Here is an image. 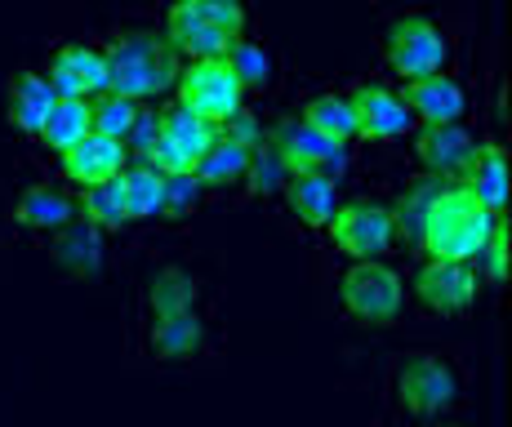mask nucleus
<instances>
[{"mask_svg": "<svg viewBox=\"0 0 512 427\" xmlns=\"http://www.w3.org/2000/svg\"><path fill=\"white\" fill-rule=\"evenodd\" d=\"M406 299H415L432 316H468L481 299V276L472 263H437L419 258L406 281Z\"/></svg>", "mask_w": 512, "mask_h": 427, "instance_id": "9d476101", "label": "nucleus"}, {"mask_svg": "<svg viewBox=\"0 0 512 427\" xmlns=\"http://www.w3.org/2000/svg\"><path fill=\"white\" fill-rule=\"evenodd\" d=\"M54 103H58V94L49 89V81L36 67H18V72L0 76V121L14 129V134L36 143V134H41Z\"/></svg>", "mask_w": 512, "mask_h": 427, "instance_id": "dca6fc26", "label": "nucleus"}, {"mask_svg": "<svg viewBox=\"0 0 512 427\" xmlns=\"http://www.w3.org/2000/svg\"><path fill=\"white\" fill-rule=\"evenodd\" d=\"M499 218L504 214H490L464 183H437L419 214L410 250H419V258H437V263H477Z\"/></svg>", "mask_w": 512, "mask_h": 427, "instance_id": "7ed1b4c3", "label": "nucleus"}, {"mask_svg": "<svg viewBox=\"0 0 512 427\" xmlns=\"http://www.w3.org/2000/svg\"><path fill=\"white\" fill-rule=\"evenodd\" d=\"M245 170H250V152L219 134V143L196 161L192 178L201 183V192H236V187H245Z\"/></svg>", "mask_w": 512, "mask_h": 427, "instance_id": "cd10ccee", "label": "nucleus"}, {"mask_svg": "<svg viewBox=\"0 0 512 427\" xmlns=\"http://www.w3.org/2000/svg\"><path fill=\"white\" fill-rule=\"evenodd\" d=\"M459 183H464L490 214H504L508 210V152H504V143H499V138H481L472 161H468V170L459 174Z\"/></svg>", "mask_w": 512, "mask_h": 427, "instance_id": "5701e85b", "label": "nucleus"}, {"mask_svg": "<svg viewBox=\"0 0 512 427\" xmlns=\"http://www.w3.org/2000/svg\"><path fill=\"white\" fill-rule=\"evenodd\" d=\"M401 94L415 112V125H459L472 112V89L459 72L423 76V81L401 85Z\"/></svg>", "mask_w": 512, "mask_h": 427, "instance_id": "a211bd4d", "label": "nucleus"}, {"mask_svg": "<svg viewBox=\"0 0 512 427\" xmlns=\"http://www.w3.org/2000/svg\"><path fill=\"white\" fill-rule=\"evenodd\" d=\"M201 303H205V281L183 263H156L139 285L143 321H161V316H179V312H201Z\"/></svg>", "mask_w": 512, "mask_h": 427, "instance_id": "f3484780", "label": "nucleus"}, {"mask_svg": "<svg viewBox=\"0 0 512 427\" xmlns=\"http://www.w3.org/2000/svg\"><path fill=\"white\" fill-rule=\"evenodd\" d=\"M352 112H357V143H401L415 134V112H410L401 85L383 81V76H366L348 89Z\"/></svg>", "mask_w": 512, "mask_h": 427, "instance_id": "f8f14e48", "label": "nucleus"}, {"mask_svg": "<svg viewBox=\"0 0 512 427\" xmlns=\"http://www.w3.org/2000/svg\"><path fill=\"white\" fill-rule=\"evenodd\" d=\"M299 121L308 129H317L321 138H330V143H343V147L357 143V112H352L348 89H334V85L312 89L299 103Z\"/></svg>", "mask_w": 512, "mask_h": 427, "instance_id": "b1692460", "label": "nucleus"}, {"mask_svg": "<svg viewBox=\"0 0 512 427\" xmlns=\"http://www.w3.org/2000/svg\"><path fill=\"white\" fill-rule=\"evenodd\" d=\"M423 427H464V423H455V419H441V423H423Z\"/></svg>", "mask_w": 512, "mask_h": 427, "instance_id": "f704fd0d", "label": "nucleus"}, {"mask_svg": "<svg viewBox=\"0 0 512 427\" xmlns=\"http://www.w3.org/2000/svg\"><path fill=\"white\" fill-rule=\"evenodd\" d=\"M45 250L67 276H98L103 272V263H107V236L76 214L63 232L45 236Z\"/></svg>", "mask_w": 512, "mask_h": 427, "instance_id": "412c9836", "label": "nucleus"}, {"mask_svg": "<svg viewBox=\"0 0 512 427\" xmlns=\"http://www.w3.org/2000/svg\"><path fill=\"white\" fill-rule=\"evenodd\" d=\"M170 103H179L192 116L223 129L236 112H245V89L228 67V58H192V63L179 67Z\"/></svg>", "mask_w": 512, "mask_h": 427, "instance_id": "0eeeda50", "label": "nucleus"}, {"mask_svg": "<svg viewBox=\"0 0 512 427\" xmlns=\"http://www.w3.org/2000/svg\"><path fill=\"white\" fill-rule=\"evenodd\" d=\"M139 107L143 103H130V98H121V94H98V98H90V129L112 138V143H125L134 121H139Z\"/></svg>", "mask_w": 512, "mask_h": 427, "instance_id": "c756f323", "label": "nucleus"}, {"mask_svg": "<svg viewBox=\"0 0 512 427\" xmlns=\"http://www.w3.org/2000/svg\"><path fill=\"white\" fill-rule=\"evenodd\" d=\"M326 241L339 250L348 263H388L397 254V218H392L388 201L374 196H343L334 218L326 223Z\"/></svg>", "mask_w": 512, "mask_h": 427, "instance_id": "423d86ee", "label": "nucleus"}, {"mask_svg": "<svg viewBox=\"0 0 512 427\" xmlns=\"http://www.w3.org/2000/svg\"><path fill=\"white\" fill-rule=\"evenodd\" d=\"M268 143L290 174H321V178H330V183H343V178L352 174V161H357L352 147L321 138L317 129H308L299 116H281L277 125H268Z\"/></svg>", "mask_w": 512, "mask_h": 427, "instance_id": "1a4fd4ad", "label": "nucleus"}, {"mask_svg": "<svg viewBox=\"0 0 512 427\" xmlns=\"http://www.w3.org/2000/svg\"><path fill=\"white\" fill-rule=\"evenodd\" d=\"M339 303L361 325H392L406 312V276L392 263H348L339 272Z\"/></svg>", "mask_w": 512, "mask_h": 427, "instance_id": "6e6552de", "label": "nucleus"}, {"mask_svg": "<svg viewBox=\"0 0 512 427\" xmlns=\"http://www.w3.org/2000/svg\"><path fill=\"white\" fill-rule=\"evenodd\" d=\"M9 218H14L23 232L54 236V232H63V227L76 218V196L67 192L63 183H27L23 192H18Z\"/></svg>", "mask_w": 512, "mask_h": 427, "instance_id": "aec40b11", "label": "nucleus"}, {"mask_svg": "<svg viewBox=\"0 0 512 427\" xmlns=\"http://www.w3.org/2000/svg\"><path fill=\"white\" fill-rule=\"evenodd\" d=\"M472 267H477L481 285L504 290V281H508V218H499V223L490 227L486 245H481V254H477V263Z\"/></svg>", "mask_w": 512, "mask_h": 427, "instance_id": "2f4dec72", "label": "nucleus"}, {"mask_svg": "<svg viewBox=\"0 0 512 427\" xmlns=\"http://www.w3.org/2000/svg\"><path fill=\"white\" fill-rule=\"evenodd\" d=\"M125 165H130L125 143H112V138H103V134H85L76 147H67L63 156H54V170H58V178H63V187L72 196L112 183Z\"/></svg>", "mask_w": 512, "mask_h": 427, "instance_id": "2eb2a0df", "label": "nucleus"}, {"mask_svg": "<svg viewBox=\"0 0 512 427\" xmlns=\"http://www.w3.org/2000/svg\"><path fill=\"white\" fill-rule=\"evenodd\" d=\"M143 347L152 361H192L210 347V316L179 312L161 321H143Z\"/></svg>", "mask_w": 512, "mask_h": 427, "instance_id": "6ab92c4d", "label": "nucleus"}, {"mask_svg": "<svg viewBox=\"0 0 512 427\" xmlns=\"http://www.w3.org/2000/svg\"><path fill=\"white\" fill-rule=\"evenodd\" d=\"M379 58H383V72L392 76V85H410V81H423V76L450 72L455 36L432 14H419V9L415 14H397L379 32Z\"/></svg>", "mask_w": 512, "mask_h": 427, "instance_id": "39448f33", "label": "nucleus"}, {"mask_svg": "<svg viewBox=\"0 0 512 427\" xmlns=\"http://www.w3.org/2000/svg\"><path fill=\"white\" fill-rule=\"evenodd\" d=\"M214 143H219V125L201 121V116H192L179 103H165L161 129H156V143L143 165H152V170H161V174H192L196 161H201Z\"/></svg>", "mask_w": 512, "mask_h": 427, "instance_id": "9b49d317", "label": "nucleus"}, {"mask_svg": "<svg viewBox=\"0 0 512 427\" xmlns=\"http://www.w3.org/2000/svg\"><path fill=\"white\" fill-rule=\"evenodd\" d=\"M156 129H161V107L143 103L139 107V121H134L130 138H125V152H130V161H147V152H152V143H156Z\"/></svg>", "mask_w": 512, "mask_h": 427, "instance_id": "72a5a7b5", "label": "nucleus"}, {"mask_svg": "<svg viewBox=\"0 0 512 427\" xmlns=\"http://www.w3.org/2000/svg\"><path fill=\"white\" fill-rule=\"evenodd\" d=\"M85 134H94L90 129V103L85 98H58L54 107H49L41 134H36V147L49 156H63L67 147H76Z\"/></svg>", "mask_w": 512, "mask_h": 427, "instance_id": "bb28decb", "label": "nucleus"}, {"mask_svg": "<svg viewBox=\"0 0 512 427\" xmlns=\"http://www.w3.org/2000/svg\"><path fill=\"white\" fill-rule=\"evenodd\" d=\"M76 214L85 218L90 227H98V232H125V201H121V187L103 183V187H90V192H76Z\"/></svg>", "mask_w": 512, "mask_h": 427, "instance_id": "c85d7f7f", "label": "nucleus"}, {"mask_svg": "<svg viewBox=\"0 0 512 427\" xmlns=\"http://www.w3.org/2000/svg\"><path fill=\"white\" fill-rule=\"evenodd\" d=\"M201 183L192 174H165V205H161V223H187L201 205Z\"/></svg>", "mask_w": 512, "mask_h": 427, "instance_id": "473e14b6", "label": "nucleus"}, {"mask_svg": "<svg viewBox=\"0 0 512 427\" xmlns=\"http://www.w3.org/2000/svg\"><path fill=\"white\" fill-rule=\"evenodd\" d=\"M477 143H481V129H472L468 121H459V125H419L415 134H410V156H415L423 178L459 183V174L468 170Z\"/></svg>", "mask_w": 512, "mask_h": 427, "instance_id": "4468645a", "label": "nucleus"}, {"mask_svg": "<svg viewBox=\"0 0 512 427\" xmlns=\"http://www.w3.org/2000/svg\"><path fill=\"white\" fill-rule=\"evenodd\" d=\"M45 81L58 98H98L107 94V54L103 41H90V36H67L49 49L45 58Z\"/></svg>", "mask_w": 512, "mask_h": 427, "instance_id": "ddd939ff", "label": "nucleus"}, {"mask_svg": "<svg viewBox=\"0 0 512 427\" xmlns=\"http://www.w3.org/2000/svg\"><path fill=\"white\" fill-rule=\"evenodd\" d=\"M228 67L236 72V81H241L245 94L272 98V94L281 89V58L272 54V45L263 41V36H250V32H245L241 41L228 49Z\"/></svg>", "mask_w": 512, "mask_h": 427, "instance_id": "393cba45", "label": "nucleus"}, {"mask_svg": "<svg viewBox=\"0 0 512 427\" xmlns=\"http://www.w3.org/2000/svg\"><path fill=\"white\" fill-rule=\"evenodd\" d=\"M383 396L401 423H441L468 401V370L441 347H406L383 370Z\"/></svg>", "mask_w": 512, "mask_h": 427, "instance_id": "f257e3e1", "label": "nucleus"}, {"mask_svg": "<svg viewBox=\"0 0 512 427\" xmlns=\"http://www.w3.org/2000/svg\"><path fill=\"white\" fill-rule=\"evenodd\" d=\"M285 178H290V170H285L281 156L272 152V143L254 147V152H250V170H245V192H250V196H263V201H272V196H281Z\"/></svg>", "mask_w": 512, "mask_h": 427, "instance_id": "7c9ffc66", "label": "nucleus"}, {"mask_svg": "<svg viewBox=\"0 0 512 427\" xmlns=\"http://www.w3.org/2000/svg\"><path fill=\"white\" fill-rule=\"evenodd\" d=\"M107 54V94H121L130 103H156L170 98L179 81L183 58L170 49L161 27L147 23H121L103 36Z\"/></svg>", "mask_w": 512, "mask_h": 427, "instance_id": "f03ea898", "label": "nucleus"}, {"mask_svg": "<svg viewBox=\"0 0 512 427\" xmlns=\"http://www.w3.org/2000/svg\"><path fill=\"white\" fill-rule=\"evenodd\" d=\"M116 187H121L125 201V223H161V205H165V174L152 170L143 161H130L121 174H116Z\"/></svg>", "mask_w": 512, "mask_h": 427, "instance_id": "a878e982", "label": "nucleus"}, {"mask_svg": "<svg viewBox=\"0 0 512 427\" xmlns=\"http://www.w3.org/2000/svg\"><path fill=\"white\" fill-rule=\"evenodd\" d=\"M250 32V14L236 0H179L161 14V36L170 49L192 58H228V49Z\"/></svg>", "mask_w": 512, "mask_h": 427, "instance_id": "20e7f679", "label": "nucleus"}, {"mask_svg": "<svg viewBox=\"0 0 512 427\" xmlns=\"http://www.w3.org/2000/svg\"><path fill=\"white\" fill-rule=\"evenodd\" d=\"M281 201L285 210L299 218V227H308V232H326V223L339 210L343 192L339 183H330V178L321 174H290L281 187Z\"/></svg>", "mask_w": 512, "mask_h": 427, "instance_id": "4be33fe9", "label": "nucleus"}]
</instances>
